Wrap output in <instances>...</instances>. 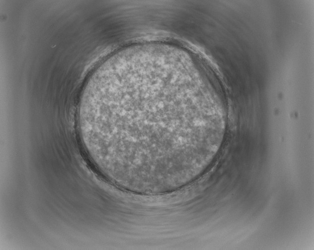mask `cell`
<instances>
[{"label": "cell", "mask_w": 314, "mask_h": 250, "mask_svg": "<svg viewBox=\"0 0 314 250\" xmlns=\"http://www.w3.org/2000/svg\"><path fill=\"white\" fill-rule=\"evenodd\" d=\"M172 62L116 59L97 70L78 118L81 139L112 173L160 180L194 165L206 150L207 123L189 118Z\"/></svg>", "instance_id": "1"}]
</instances>
